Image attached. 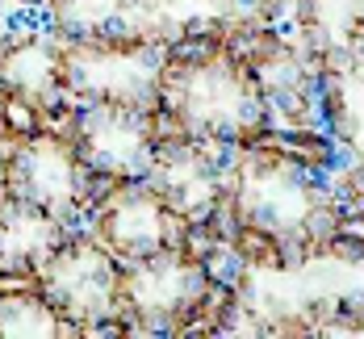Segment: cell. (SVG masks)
Returning <instances> with one entry per match:
<instances>
[{
    "instance_id": "2",
    "label": "cell",
    "mask_w": 364,
    "mask_h": 339,
    "mask_svg": "<svg viewBox=\"0 0 364 339\" xmlns=\"http://www.w3.org/2000/svg\"><path fill=\"white\" fill-rule=\"evenodd\" d=\"M230 247H235V252L247 260V268H255V272H281V243H277V235L264 230V226L243 222Z\"/></svg>"
},
{
    "instance_id": "1",
    "label": "cell",
    "mask_w": 364,
    "mask_h": 339,
    "mask_svg": "<svg viewBox=\"0 0 364 339\" xmlns=\"http://www.w3.org/2000/svg\"><path fill=\"white\" fill-rule=\"evenodd\" d=\"M0 335H63V314L46 294L0 298Z\"/></svg>"
}]
</instances>
